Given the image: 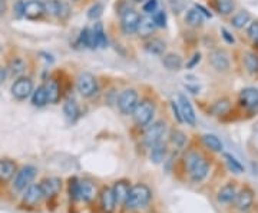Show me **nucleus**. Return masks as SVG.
Instances as JSON below:
<instances>
[{"label":"nucleus","instance_id":"1","mask_svg":"<svg viewBox=\"0 0 258 213\" xmlns=\"http://www.w3.org/2000/svg\"><path fill=\"white\" fill-rule=\"evenodd\" d=\"M185 166L189 173V178L194 182H201L207 178L210 166L207 160L197 152H189L185 157Z\"/></svg>","mask_w":258,"mask_h":213},{"label":"nucleus","instance_id":"2","mask_svg":"<svg viewBox=\"0 0 258 213\" xmlns=\"http://www.w3.org/2000/svg\"><path fill=\"white\" fill-rule=\"evenodd\" d=\"M151 190L147 184H135L134 187H131V190L126 196L125 206L129 211H135L139 208H144L151 200Z\"/></svg>","mask_w":258,"mask_h":213},{"label":"nucleus","instance_id":"3","mask_svg":"<svg viewBox=\"0 0 258 213\" xmlns=\"http://www.w3.org/2000/svg\"><path fill=\"white\" fill-rule=\"evenodd\" d=\"M165 132H167V124L162 121H158V122L149 124L145 130V135H144V140H145L147 146L152 148V146L161 143Z\"/></svg>","mask_w":258,"mask_h":213},{"label":"nucleus","instance_id":"4","mask_svg":"<svg viewBox=\"0 0 258 213\" xmlns=\"http://www.w3.org/2000/svg\"><path fill=\"white\" fill-rule=\"evenodd\" d=\"M76 88L83 97H92L98 91V82L92 73H80L76 80Z\"/></svg>","mask_w":258,"mask_h":213},{"label":"nucleus","instance_id":"5","mask_svg":"<svg viewBox=\"0 0 258 213\" xmlns=\"http://www.w3.org/2000/svg\"><path fill=\"white\" fill-rule=\"evenodd\" d=\"M153 112H155V106L151 102L142 100L141 103H138L134 110V121L138 126H148L152 121Z\"/></svg>","mask_w":258,"mask_h":213},{"label":"nucleus","instance_id":"6","mask_svg":"<svg viewBox=\"0 0 258 213\" xmlns=\"http://www.w3.org/2000/svg\"><path fill=\"white\" fill-rule=\"evenodd\" d=\"M138 93L134 89H126L119 94L118 99V107L123 115H131L134 113L135 107L138 105Z\"/></svg>","mask_w":258,"mask_h":213},{"label":"nucleus","instance_id":"7","mask_svg":"<svg viewBox=\"0 0 258 213\" xmlns=\"http://www.w3.org/2000/svg\"><path fill=\"white\" fill-rule=\"evenodd\" d=\"M141 16L134 9H125L121 12V28L125 34H134L138 30Z\"/></svg>","mask_w":258,"mask_h":213},{"label":"nucleus","instance_id":"8","mask_svg":"<svg viewBox=\"0 0 258 213\" xmlns=\"http://www.w3.org/2000/svg\"><path fill=\"white\" fill-rule=\"evenodd\" d=\"M36 173H37V169L35 168V166H23L16 175L15 182H13V189L17 190V192L26 189L32 183V181L35 179Z\"/></svg>","mask_w":258,"mask_h":213},{"label":"nucleus","instance_id":"9","mask_svg":"<svg viewBox=\"0 0 258 213\" xmlns=\"http://www.w3.org/2000/svg\"><path fill=\"white\" fill-rule=\"evenodd\" d=\"M12 93L19 100L28 99L33 93V82L31 77H19L12 86Z\"/></svg>","mask_w":258,"mask_h":213},{"label":"nucleus","instance_id":"10","mask_svg":"<svg viewBox=\"0 0 258 213\" xmlns=\"http://www.w3.org/2000/svg\"><path fill=\"white\" fill-rule=\"evenodd\" d=\"M45 15V3L40 0H29L23 4V16L29 20H37Z\"/></svg>","mask_w":258,"mask_h":213},{"label":"nucleus","instance_id":"11","mask_svg":"<svg viewBox=\"0 0 258 213\" xmlns=\"http://www.w3.org/2000/svg\"><path fill=\"white\" fill-rule=\"evenodd\" d=\"M178 107H180V112H181L184 122L194 126L197 123V116H195L194 107L189 103V100L186 99V96H184L183 93L178 96Z\"/></svg>","mask_w":258,"mask_h":213},{"label":"nucleus","instance_id":"12","mask_svg":"<svg viewBox=\"0 0 258 213\" xmlns=\"http://www.w3.org/2000/svg\"><path fill=\"white\" fill-rule=\"evenodd\" d=\"M240 103L241 106L250 110L258 109V91L254 88H245L240 93Z\"/></svg>","mask_w":258,"mask_h":213},{"label":"nucleus","instance_id":"13","mask_svg":"<svg viewBox=\"0 0 258 213\" xmlns=\"http://www.w3.org/2000/svg\"><path fill=\"white\" fill-rule=\"evenodd\" d=\"M45 13L53 17H66L68 16V6L62 0H49L45 3Z\"/></svg>","mask_w":258,"mask_h":213},{"label":"nucleus","instance_id":"14","mask_svg":"<svg viewBox=\"0 0 258 213\" xmlns=\"http://www.w3.org/2000/svg\"><path fill=\"white\" fill-rule=\"evenodd\" d=\"M45 196H43L40 184H29L26 192H25V195H23V202L26 205H29V206H35Z\"/></svg>","mask_w":258,"mask_h":213},{"label":"nucleus","instance_id":"15","mask_svg":"<svg viewBox=\"0 0 258 213\" xmlns=\"http://www.w3.org/2000/svg\"><path fill=\"white\" fill-rule=\"evenodd\" d=\"M40 187H42L45 198H53L61 192L62 181L59 178H49L40 183Z\"/></svg>","mask_w":258,"mask_h":213},{"label":"nucleus","instance_id":"16","mask_svg":"<svg viewBox=\"0 0 258 213\" xmlns=\"http://www.w3.org/2000/svg\"><path fill=\"white\" fill-rule=\"evenodd\" d=\"M211 64L214 69L220 70V72H225L229 67V59H228V53L224 50H215L211 55Z\"/></svg>","mask_w":258,"mask_h":213},{"label":"nucleus","instance_id":"17","mask_svg":"<svg viewBox=\"0 0 258 213\" xmlns=\"http://www.w3.org/2000/svg\"><path fill=\"white\" fill-rule=\"evenodd\" d=\"M101 206L105 213H112L116 206V199L113 195V190L111 187H105L101 193Z\"/></svg>","mask_w":258,"mask_h":213},{"label":"nucleus","instance_id":"18","mask_svg":"<svg viewBox=\"0 0 258 213\" xmlns=\"http://www.w3.org/2000/svg\"><path fill=\"white\" fill-rule=\"evenodd\" d=\"M107 45L108 39L104 31V26L101 23H96L95 28L92 29V49H95V47L104 49V47H107Z\"/></svg>","mask_w":258,"mask_h":213},{"label":"nucleus","instance_id":"19","mask_svg":"<svg viewBox=\"0 0 258 213\" xmlns=\"http://www.w3.org/2000/svg\"><path fill=\"white\" fill-rule=\"evenodd\" d=\"M254 202V193L250 189H244L235 196V205L240 211H247L253 206Z\"/></svg>","mask_w":258,"mask_h":213},{"label":"nucleus","instance_id":"20","mask_svg":"<svg viewBox=\"0 0 258 213\" xmlns=\"http://www.w3.org/2000/svg\"><path fill=\"white\" fill-rule=\"evenodd\" d=\"M49 103H58L61 100V86L55 79H49L45 85Z\"/></svg>","mask_w":258,"mask_h":213},{"label":"nucleus","instance_id":"21","mask_svg":"<svg viewBox=\"0 0 258 213\" xmlns=\"http://www.w3.org/2000/svg\"><path fill=\"white\" fill-rule=\"evenodd\" d=\"M155 28H156V25L153 23V19L151 16H142L139 19L137 33H139V36H142V37H148L153 33Z\"/></svg>","mask_w":258,"mask_h":213},{"label":"nucleus","instance_id":"22","mask_svg":"<svg viewBox=\"0 0 258 213\" xmlns=\"http://www.w3.org/2000/svg\"><path fill=\"white\" fill-rule=\"evenodd\" d=\"M16 172L15 162L12 160H0V182H9Z\"/></svg>","mask_w":258,"mask_h":213},{"label":"nucleus","instance_id":"23","mask_svg":"<svg viewBox=\"0 0 258 213\" xmlns=\"http://www.w3.org/2000/svg\"><path fill=\"white\" fill-rule=\"evenodd\" d=\"M112 190H113V195H115V199H116V203H125L131 187H129V183L126 182V181H119V182L115 183Z\"/></svg>","mask_w":258,"mask_h":213},{"label":"nucleus","instance_id":"24","mask_svg":"<svg viewBox=\"0 0 258 213\" xmlns=\"http://www.w3.org/2000/svg\"><path fill=\"white\" fill-rule=\"evenodd\" d=\"M63 113H65V116H66V119L69 121V122H75L76 119L79 118V106H77V103H76L74 99H69V100H66L65 102V105H63Z\"/></svg>","mask_w":258,"mask_h":213},{"label":"nucleus","instance_id":"25","mask_svg":"<svg viewBox=\"0 0 258 213\" xmlns=\"http://www.w3.org/2000/svg\"><path fill=\"white\" fill-rule=\"evenodd\" d=\"M235 196H237V187L229 183V184H225L220 190V193H218V202H221V203H229V202H232L235 199Z\"/></svg>","mask_w":258,"mask_h":213},{"label":"nucleus","instance_id":"26","mask_svg":"<svg viewBox=\"0 0 258 213\" xmlns=\"http://www.w3.org/2000/svg\"><path fill=\"white\" fill-rule=\"evenodd\" d=\"M162 63L164 66L167 67L168 70H180L183 67V59L175 55V53H168L164 56L162 59Z\"/></svg>","mask_w":258,"mask_h":213},{"label":"nucleus","instance_id":"27","mask_svg":"<svg viewBox=\"0 0 258 213\" xmlns=\"http://www.w3.org/2000/svg\"><path fill=\"white\" fill-rule=\"evenodd\" d=\"M47 102L49 100H47V93H46L45 85L39 86L36 91H33V93H32V103H33V106L43 107Z\"/></svg>","mask_w":258,"mask_h":213},{"label":"nucleus","instance_id":"28","mask_svg":"<svg viewBox=\"0 0 258 213\" xmlns=\"http://www.w3.org/2000/svg\"><path fill=\"white\" fill-rule=\"evenodd\" d=\"M185 22L192 28H198L204 23V15L198 10L197 7L191 9V10H188V13L185 16Z\"/></svg>","mask_w":258,"mask_h":213},{"label":"nucleus","instance_id":"29","mask_svg":"<svg viewBox=\"0 0 258 213\" xmlns=\"http://www.w3.org/2000/svg\"><path fill=\"white\" fill-rule=\"evenodd\" d=\"M244 66L250 73H258V56L253 52H247L244 55Z\"/></svg>","mask_w":258,"mask_h":213},{"label":"nucleus","instance_id":"30","mask_svg":"<svg viewBox=\"0 0 258 213\" xmlns=\"http://www.w3.org/2000/svg\"><path fill=\"white\" fill-rule=\"evenodd\" d=\"M151 160L153 163H161L167 156V146L161 142L151 148Z\"/></svg>","mask_w":258,"mask_h":213},{"label":"nucleus","instance_id":"31","mask_svg":"<svg viewBox=\"0 0 258 213\" xmlns=\"http://www.w3.org/2000/svg\"><path fill=\"white\" fill-rule=\"evenodd\" d=\"M145 49H147L149 53H152V55H162V53L165 52V43H164L161 39L153 37V39L147 42Z\"/></svg>","mask_w":258,"mask_h":213},{"label":"nucleus","instance_id":"32","mask_svg":"<svg viewBox=\"0 0 258 213\" xmlns=\"http://www.w3.org/2000/svg\"><path fill=\"white\" fill-rule=\"evenodd\" d=\"M202 142L213 152H221L222 151V142L215 136V135H204L202 136Z\"/></svg>","mask_w":258,"mask_h":213},{"label":"nucleus","instance_id":"33","mask_svg":"<svg viewBox=\"0 0 258 213\" xmlns=\"http://www.w3.org/2000/svg\"><path fill=\"white\" fill-rule=\"evenodd\" d=\"M96 187L91 182H80V199L83 202H91L95 198Z\"/></svg>","mask_w":258,"mask_h":213},{"label":"nucleus","instance_id":"34","mask_svg":"<svg viewBox=\"0 0 258 213\" xmlns=\"http://www.w3.org/2000/svg\"><path fill=\"white\" fill-rule=\"evenodd\" d=\"M215 9L220 15H229L234 10V0H215Z\"/></svg>","mask_w":258,"mask_h":213},{"label":"nucleus","instance_id":"35","mask_svg":"<svg viewBox=\"0 0 258 213\" xmlns=\"http://www.w3.org/2000/svg\"><path fill=\"white\" fill-rule=\"evenodd\" d=\"M248 22H250V13L245 12V10L238 12L237 15L232 17V20H231V23H232V26L235 29H243Z\"/></svg>","mask_w":258,"mask_h":213},{"label":"nucleus","instance_id":"36","mask_svg":"<svg viewBox=\"0 0 258 213\" xmlns=\"http://www.w3.org/2000/svg\"><path fill=\"white\" fill-rule=\"evenodd\" d=\"M25 69H26V64H25V61H22V59H15V61L10 63V66H9V73H10V76L13 77H19L23 75V72H25Z\"/></svg>","mask_w":258,"mask_h":213},{"label":"nucleus","instance_id":"37","mask_svg":"<svg viewBox=\"0 0 258 213\" xmlns=\"http://www.w3.org/2000/svg\"><path fill=\"white\" fill-rule=\"evenodd\" d=\"M224 159H225V162H227L229 170H232L234 173H243L244 172L243 165H241V163H240V162H238L232 154L225 153V154H224Z\"/></svg>","mask_w":258,"mask_h":213},{"label":"nucleus","instance_id":"38","mask_svg":"<svg viewBox=\"0 0 258 213\" xmlns=\"http://www.w3.org/2000/svg\"><path fill=\"white\" fill-rule=\"evenodd\" d=\"M69 196L72 200L80 199V182L76 178H72L69 181Z\"/></svg>","mask_w":258,"mask_h":213},{"label":"nucleus","instance_id":"39","mask_svg":"<svg viewBox=\"0 0 258 213\" xmlns=\"http://www.w3.org/2000/svg\"><path fill=\"white\" fill-rule=\"evenodd\" d=\"M171 142H172V145L175 148L183 149L184 146H185V143H186V137L180 130H172V133H171Z\"/></svg>","mask_w":258,"mask_h":213},{"label":"nucleus","instance_id":"40","mask_svg":"<svg viewBox=\"0 0 258 213\" xmlns=\"http://www.w3.org/2000/svg\"><path fill=\"white\" fill-rule=\"evenodd\" d=\"M79 43L85 47H91L92 49V29L85 28L83 30L80 31V36H79Z\"/></svg>","mask_w":258,"mask_h":213},{"label":"nucleus","instance_id":"41","mask_svg":"<svg viewBox=\"0 0 258 213\" xmlns=\"http://www.w3.org/2000/svg\"><path fill=\"white\" fill-rule=\"evenodd\" d=\"M102 12H104V4L102 3H95L91 9L88 10V17L91 20H98L102 16Z\"/></svg>","mask_w":258,"mask_h":213},{"label":"nucleus","instance_id":"42","mask_svg":"<svg viewBox=\"0 0 258 213\" xmlns=\"http://www.w3.org/2000/svg\"><path fill=\"white\" fill-rule=\"evenodd\" d=\"M152 19H153V23L156 25V28H165L167 26V15H165V12L156 10L153 13V16H152Z\"/></svg>","mask_w":258,"mask_h":213},{"label":"nucleus","instance_id":"43","mask_svg":"<svg viewBox=\"0 0 258 213\" xmlns=\"http://www.w3.org/2000/svg\"><path fill=\"white\" fill-rule=\"evenodd\" d=\"M228 109H229V103H228V100H222V102H218V103H215V106L213 107V112L215 115H222V113H225Z\"/></svg>","mask_w":258,"mask_h":213},{"label":"nucleus","instance_id":"44","mask_svg":"<svg viewBox=\"0 0 258 213\" xmlns=\"http://www.w3.org/2000/svg\"><path fill=\"white\" fill-rule=\"evenodd\" d=\"M156 9H158V0H147L144 3V12L148 13V15L149 13H155Z\"/></svg>","mask_w":258,"mask_h":213},{"label":"nucleus","instance_id":"45","mask_svg":"<svg viewBox=\"0 0 258 213\" xmlns=\"http://www.w3.org/2000/svg\"><path fill=\"white\" fill-rule=\"evenodd\" d=\"M248 36L256 42L258 39V22H254V23H251L250 25V28H248Z\"/></svg>","mask_w":258,"mask_h":213},{"label":"nucleus","instance_id":"46","mask_svg":"<svg viewBox=\"0 0 258 213\" xmlns=\"http://www.w3.org/2000/svg\"><path fill=\"white\" fill-rule=\"evenodd\" d=\"M171 107H172V112H174V116L177 118V121H178V122H183V116H181L180 107L177 106V103L172 102V103H171Z\"/></svg>","mask_w":258,"mask_h":213},{"label":"nucleus","instance_id":"47","mask_svg":"<svg viewBox=\"0 0 258 213\" xmlns=\"http://www.w3.org/2000/svg\"><path fill=\"white\" fill-rule=\"evenodd\" d=\"M221 33H222V37H224V39L227 40V43H231V45H232V43L235 42V39L232 37V34H231V33H229L227 29H222V30H221Z\"/></svg>","mask_w":258,"mask_h":213},{"label":"nucleus","instance_id":"48","mask_svg":"<svg viewBox=\"0 0 258 213\" xmlns=\"http://www.w3.org/2000/svg\"><path fill=\"white\" fill-rule=\"evenodd\" d=\"M23 4H25L23 1H19V3L16 4L15 10H16V16H17V17L23 16Z\"/></svg>","mask_w":258,"mask_h":213},{"label":"nucleus","instance_id":"49","mask_svg":"<svg viewBox=\"0 0 258 213\" xmlns=\"http://www.w3.org/2000/svg\"><path fill=\"white\" fill-rule=\"evenodd\" d=\"M199 61H201V53H195L194 58H192V61L188 63V67H194Z\"/></svg>","mask_w":258,"mask_h":213},{"label":"nucleus","instance_id":"50","mask_svg":"<svg viewBox=\"0 0 258 213\" xmlns=\"http://www.w3.org/2000/svg\"><path fill=\"white\" fill-rule=\"evenodd\" d=\"M7 69H4V67H0V85L6 80V77H7Z\"/></svg>","mask_w":258,"mask_h":213},{"label":"nucleus","instance_id":"51","mask_svg":"<svg viewBox=\"0 0 258 213\" xmlns=\"http://www.w3.org/2000/svg\"><path fill=\"white\" fill-rule=\"evenodd\" d=\"M7 9V4H6V0H0V16L3 15Z\"/></svg>","mask_w":258,"mask_h":213},{"label":"nucleus","instance_id":"52","mask_svg":"<svg viewBox=\"0 0 258 213\" xmlns=\"http://www.w3.org/2000/svg\"><path fill=\"white\" fill-rule=\"evenodd\" d=\"M197 9H198V10H199V12H201V13H202V15H204V16H207V17H211V13H210V12H208L207 9H204L202 6H199V4H198Z\"/></svg>","mask_w":258,"mask_h":213},{"label":"nucleus","instance_id":"53","mask_svg":"<svg viewBox=\"0 0 258 213\" xmlns=\"http://www.w3.org/2000/svg\"><path fill=\"white\" fill-rule=\"evenodd\" d=\"M134 1H144V0H134Z\"/></svg>","mask_w":258,"mask_h":213},{"label":"nucleus","instance_id":"54","mask_svg":"<svg viewBox=\"0 0 258 213\" xmlns=\"http://www.w3.org/2000/svg\"><path fill=\"white\" fill-rule=\"evenodd\" d=\"M256 45H257V46H258V39H257V40H256Z\"/></svg>","mask_w":258,"mask_h":213},{"label":"nucleus","instance_id":"55","mask_svg":"<svg viewBox=\"0 0 258 213\" xmlns=\"http://www.w3.org/2000/svg\"><path fill=\"white\" fill-rule=\"evenodd\" d=\"M72 1H77V0H72Z\"/></svg>","mask_w":258,"mask_h":213}]
</instances>
